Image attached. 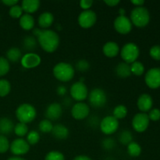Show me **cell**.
<instances>
[{"label": "cell", "mask_w": 160, "mask_h": 160, "mask_svg": "<svg viewBox=\"0 0 160 160\" xmlns=\"http://www.w3.org/2000/svg\"><path fill=\"white\" fill-rule=\"evenodd\" d=\"M67 89L64 85H59V87L57 88V89H56V92H57L58 95H60V96L65 95L66 94H67Z\"/></svg>", "instance_id": "obj_44"}, {"label": "cell", "mask_w": 160, "mask_h": 160, "mask_svg": "<svg viewBox=\"0 0 160 160\" xmlns=\"http://www.w3.org/2000/svg\"><path fill=\"white\" fill-rule=\"evenodd\" d=\"M119 142L123 145L128 146L131 142H133L132 133L128 130H123L119 134Z\"/></svg>", "instance_id": "obj_27"}, {"label": "cell", "mask_w": 160, "mask_h": 160, "mask_svg": "<svg viewBox=\"0 0 160 160\" xmlns=\"http://www.w3.org/2000/svg\"><path fill=\"white\" fill-rule=\"evenodd\" d=\"M92 5H93L92 0H81L80 2V6L84 10H88L92 7Z\"/></svg>", "instance_id": "obj_43"}, {"label": "cell", "mask_w": 160, "mask_h": 160, "mask_svg": "<svg viewBox=\"0 0 160 160\" xmlns=\"http://www.w3.org/2000/svg\"><path fill=\"white\" fill-rule=\"evenodd\" d=\"M88 102L91 106L96 109L104 107L107 102V96L104 90L96 88L88 94Z\"/></svg>", "instance_id": "obj_6"}, {"label": "cell", "mask_w": 160, "mask_h": 160, "mask_svg": "<svg viewBox=\"0 0 160 160\" xmlns=\"http://www.w3.org/2000/svg\"><path fill=\"white\" fill-rule=\"evenodd\" d=\"M42 62V59L38 54L34 52H28L22 56L20 62L23 68L33 69L38 67Z\"/></svg>", "instance_id": "obj_15"}, {"label": "cell", "mask_w": 160, "mask_h": 160, "mask_svg": "<svg viewBox=\"0 0 160 160\" xmlns=\"http://www.w3.org/2000/svg\"><path fill=\"white\" fill-rule=\"evenodd\" d=\"M7 160H26V159H23V158L19 157V156H14V157L9 158V159H8Z\"/></svg>", "instance_id": "obj_50"}, {"label": "cell", "mask_w": 160, "mask_h": 160, "mask_svg": "<svg viewBox=\"0 0 160 160\" xmlns=\"http://www.w3.org/2000/svg\"><path fill=\"white\" fill-rule=\"evenodd\" d=\"M148 118L152 121H158L160 120V110L158 109H154L151 110L148 113Z\"/></svg>", "instance_id": "obj_42"}, {"label": "cell", "mask_w": 160, "mask_h": 160, "mask_svg": "<svg viewBox=\"0 0 160 160\" xmlns=\"http://www.w3.org/2000/svg\"><path fill=\"white\" fill-rule=\"evenodd\" d=\"M45 160H65V157L60 152L51 151L47 153Z\"/></svg>", "instance_id": "obj_37"}, {"label": "cell", "mask_w": 160, "mask_h": 160, "mask_svg": "<svg viewBox=\"0 0 160 160\" xmlns=\"http://www.w3.org/2000/svg\"><path fill=\"white\" fill-rule=\"evenodd\" d=\"M53 126L54 125L52 124V121L47 120V119H45V120H41L38 124V128L41 132L44 133V134H48V133L52 132Z\"/></svg>", "instance_id": "obj_31"}, {"label": "cell", "mask_w": 160, "mask_h": 160, "mask_svg": "<svg viewBox=\"0 0 160 160\" xmlns=\"http://www.w3.org/2000/svg\"><path fill=\"white\" fill-rule=\"evenodd\" d=\"M104 2L106 3L107 6H111V7H113V6H116L117 5H118L119 3L120 2L119 0H108V1H104Z\"/></svg>", "instance_id": "obj_46"}, {"label": "cell", "mask_w": 160, "mask_h": 160, "mask_svg": "<svg viewBox=\"0 0 160 160\" xmlns=\"http://www.w3.org/2000/svg\"><path fill=\"white\" fill-rule=\"evenodd\" d=\"M130 20L132 24L137 28H144L149 23V12L143 6H138L134 8L131 11Z\"/></svg>", "instance_id": "obj_4"}, {"label": "cell", "mask_w": 160, "mask_h": 160, "mask_svg": "<svg viewBox=\"0 0 160 160\" xmlns=\"http://www.w3.org/2000/svg\"><path fill=\"white\" fill-rule=\"evenodd\" d=\"M14 133L18 137H24L25 135L28 134V133L29 132V130H28V127L26 123H20L19 122L18 123L14 126V129H13Z\"/></svg>", "instance_id": "obj_30"}, {"label": "cell", "mask_w": 160, "mask_h": 160, "mask_svg": "<svg viewBox=\"0 0 160 160\" xmlns=\"http://www.w3.org/2000/svg\"><path fill=\"white\" fill-rule=\"evenodd\" d=\"M150 56L156 60H160V45H154L150 48Z\"/></svg>", "instance_id": "obj_41"}, {"label": "cell", "mask_w": 160, "mask_h": 160, "mask_svg": "<svg viewBox=\"0 0 160 160\" xmlns=\"http://www.w3.org/2000/svg\"><path fill=\"white\" fill-rule=\"evenodd\" d=\"M131 2L134 4V6H136V7H138V6H143L145 1H143V0H132V1H131Z\"/></svg>", "instance_id": "obj_47"}, {"label": "cell", "mask_w": 160, "mask_h": 160, "mask_svg": "<svg viewBox=\"0 0 160 160\" xmlns=\"http://www.w3.org/2000/svg\"><path fill=\"white\" fill-rule=\"evenodd\" d=\"M116 74L121 78H129L132 73L131 71V66L130 64L127 63V62H121L116 67L115 69Z\"/></svg>", "instance_id": "obj_24"}, {"label": "cell", "mask_w": 160, "mask_h": 160, "mask_svg": "<svg viewBox=\"0 0 160 160\" xmlns=\"http://www.w3.org/2000/svg\"><path fill=\"white\" fill-rule=\"evenodd\" d=\"M145 81L147 86L152 89H156L160 87V68H152L146 73Z\"/></svg>", "instance_id": "obj_14"}, {"label": "cell", "mask_w": 160, "mask_h": 160, "mask_svg": "<svg viewBox=\"0 0 160 160\" xmlns=\"http://www.w3.org/2000/svg\"><path fill=\"white\" fill-rule=\"evenodd\" d=\"M120 47L115 42H108L103 45V54L108 58H114L120 53Z\"/></svg>", "instance_id": "obj_18"}, {"label": "cell", "mask_w": 160, "mask_h": 160, "mask_svg": "<svg viewBox=\"0 0 160 160\" xmlns=\"http://www.w3.org/2000/svg\"><path fill=\"white\" fill-rule=\"evenodd\" d=\"M119 125V120L113 116H106L100 121L99 128L103 134L106 135H111L117 132Z\"/></svg>", "instance_id": "obj_8"}, {"label": "cell", "mask_w": 160, "mask_h": 160, "mask_svg": "<svg viewBox=\"0 0 160 160\" xmlns=\"http://www.w3.org/2000/svg\"><path fill=\"white\" fill-rule=\"evenodd\" d=\"M10 65L6 58L0 57V77L6 75L9 71Z\"/></svg>", "instance_id": "obj_36"}, {"label": "cell", "mask_w": 160, "mask_h": 160, "mask_svg": "<svg viewBox=\"0 0 160 160\" xmlns=\"http://www.w3.org/2000/svg\"><path fill=\"white\" fill-rule=\"evenodd\" d=\"M115 145L116 142L114 141V139L111 138H105L102 142V146L106 150H112L115 147Z\"/></svg>", "instance_id": "obj_40"}, {"label": "cell", "mask_w": 160, "mask_h": 160, "mask_svg": "<svg viewBox=\"0 0 160 160\" xmlns=\"http://www.w3.org/2000/svg\"><path fill=\"white\" fill-rule=\"evenodd\" d=\"M149 118L145 112H139L134 115L132 120V127L135 131L142 133L146 131L149 125Z\"/></svg>", "instance_id": "obj_11"}, {"label": "cell", "mask_w": 160, "mask_h": 160, "mask_svg": "<svg viewBox=\"0 0 160 160\" xmlns=\"http://www.w3.org/2000/svg\"><path fill=\"white\" fill-rule=\"evenodd\" d=\"M78 24L84 29H88L95 25L97 21V15L93 10H84L78 16Z\"/></svg>", "instance_id": "obj_9"}, {"label": "cell", "mask_w": 160, "mask_h": 160, "mask_svg": "<svg viewBox=\"0 0 160 160\" xmlns=\"http://www.w3.org/2000/svg\"><path fill=\"white\" fill-rule=\"evenodd\" d=\"M127 115H128V109L124 105H118L114 108L112 116L118 120L124 119Z\"/></svg>", "instance_id": "obj_29"}, {"label": "cell", "mask_w": 160, "mask_h": 160, "mask_svg": "<svg viewBox=\"0 0 160 160\" xmlns=\"http://www.w3.org/2000/svg\"><path fill=\"white\" fill-rule=\"evenodd\" d=\"M90 113V107L88 104L83 102H77L71 108V115L77 120H83L87 118Z\"/></svg>", "instance_id": "obj_12"}, {"label": "cell", "mask_w": 160, "mask_h": 160, "mask_svg": "<svg viewBox=\"0 0 160 160\" xmlns=\"http://www.w3.org/2000/svg\"><path fill=\"white\" fill-rule=\"evenodd\" d=\"M113 26L117 33L120 34H128L132 30L133 24L128 17L119 16L114 20Z\"/></svg>", "instance_id": "obj_10"}, {"label": "cell", "mask_w": 160, "mask_h": 160, "mask_svg": "<svg viewBox=\"0 0 160 160\" xmlns=\"http://www.w3.org/2000/svg\"><path fill=\"white\" fill-rule=\"evenodd\" d=\"M14 123L12 120L7 117L0 119V135L6 136L11 134L13 131Z\"/></svg>", "instance_id": "obj_22"}, {"label": "cell", "mask_w": 160, "mask_h": 160, "mask_svg": "<svg viewBox=\"0 0 160 160\" xmlns=\"http://www.w3.org/2000/svg\"><path fill=\"white\" fill-rule=\"evenodd\" d=\"M27 142L29 144L30 146L31 145H34L38 144L40 141V134L38 131L32 130V131H29L27 134Z\"/></svg>", "instance_id": "obj_33"}, {"label": "cell", "mask_w": 160, "mask_h": 160, "mask_svg": "<svg viewBox=\"0 0 160 160\" xmlns=\"http://www.w3.org/2000/svg\"><path fill=\"white\" fill-rule=\"evenodd\" d=\"M128 153L131 157H138L142 153V148L140 145L135 142H132L128 145Z\"/></svg>", "instance_id": "obj_28"}, {"label": "cell", "mask_w": 160, "mask_h": 160, "mask_svg": "<svg viewBox=\"0 0 160 160\" xmlns=\"http://www.w3.org/2000/svg\"><path fill=\"white\" fill-rule=\"evenodd\" d=\"M20 26L22 29L25 31H30L34 28V24H35V20L31 14L24 13L22 15V17L20 18Z\"/></svg>", "instance_id": "obj_23"}, {"label": "cell", "mask_w": 160, "mask_h": 160, "mask_svg": "<svg viewBox=\"0 0 160 160\" xmlns=\"http://www.w3.org/2000/svg\"><path fill=\"white\" fill-rule=\"evenodd\" d=\"M10 143L6 136L0 135V153H5L9 149Z\"/></svg>", "instance_id": "obj_38"}, {"label": "cell", "mask_w": 160, "mask_h": 160, "mask_svg": "<svg viewBox=\"0 0 160 160\" xmlns=\"http://www.w3.org/2000/svg\"><path fill=\"white\" fill-rule=\"evenodd\" d=\"M33 34L37 38L38 43L46 52H54L59 47L60 38L59 34L52 30L34 28Z\"/></svg>", "instance_id": "obj_1"}, {"label": "cell", "mask_w": 160, "mask_h": 160, "mask_svg": "<svg viewBox=\"0 0 160 160\" xmlns=\"http://www.w3.org/2000/svg\"><path fill=\"white\" fill-rule=\"evenodd\" d=\"M62 108L59 103L53 102L47 106L45 112V116L47 120L50 121L57 120L62 116Z\"/></svg>", "instance_id": "obj_16"}, {"label": "cell", "mask_w": 160, "mask_h": 160, "mask_svg": "<svg viewBox=\"0 0 160 160\" xmlns=\"http://www.w3.org/2000/svg\"><path fill=\"white\" fill-rule=\"evenodd\" d=\"M11 91V84L6 79L0 80V97H5L9 94Z\"/></svg>", "instance_id": "obj_34"}, {"label": "cell", "mask_w": 160, "mask_h": 160, "mask_svg": "<svg viewBox=\"0 0 160 160\" xmlns=\"http://www.w3.org/2000/svg\"><path fill=\"white\" fill-rule=\"evenodd\" d=\"M53 75L61 82H68L74 77L75 70L71 64L65 62H58L53 67Z\"/></svg>", "instance_id": "obj_2"}, {"label": "cell", "mask_w": 160, "mask_h": 160, "mask_svg": "<svg viewBox=\"0 0 160 160\" xmlns=\"http://www.w3.org/2000/svg\"><path fill=\"white\" fill-rule=\"evenodd\" d=\"M23 9L21 6L19 5H15V6L10 7L9 11V14L11 17L14 19H20L23 15Z\"/></svg>", "instance_id": "obj_35"}, {"label": "cell", "mask_w": 160, "mask_h": 160, "mask_svg": "<svg viewBox=\"0 0 160 160\" xmlns=\"http://www.w3.org/2000/svg\"><path fill=\"white\" fill-rule=\"evenodd\" d=\"M2 3L6 6L12 7V6L18 4V1L17 0H4V1H2Z\"/></svg>", "instance_id": "obj_45"}, {"label": "cell", "mask_w": 160, "mask_h": 160, "mask_svg": "<svg viewBox=\"0 0 160 160\" xmlns=\"http://www.w3.org/2000/svg\"><path fill=\"white\" fill-rule=\"evenodd\" d=\"M130 66H131V73L136 75V76H142L145 72L144 65L139 61H135Z\"/></svg>", "instance_id": "obj_32"}, {"label": "cell", "mask_w": 160, "mask_h": 160, "mask_svg": "<svg viewBox=\"0 0 160 160\" xmlns=\"http://www.w3.org/2000/svg\"><path fill=\"white\" fill-rule=\"evenodd\" d=\"M70 96L72 99L75 100L78 102H81L84 101L88 96V90L84 82L77 81L73 83L70 89Z\"/></svg>", "instance_id": "obj_7"}, {"label": "cell", "mask_w": 160, "mask_h": 160, "mask_svg": "<svg viewBox=\"0 0 160 160\" xmlns=\"http://www.w3.org/2000/svg\"><path fill=\"white\" fill-rule=\"evenodd\" d=\"M153 105L152 98L148 94H142L138 98L137 106L139 110L142 112H145L149 111L152 109Z\"/></svg>", "instance_id": "obj_17"}, {"label": "cell", "mask_w": 160, "mask_h": 160, "mask_svg": "<svg viewBox=\"0 0 160 160\" xmlns=\"http://www.w3.org/2000/svg\"><path fill=\"white\" fill-rule=\"evenodd\" d=\"M63 103H64V105H65L66 106H67V107H68V106H70V105L72 103V99L70 98H68V97H67V98H64Z\"/></svg>", "instance_id": "obj_49"}, {"label": "cell", "mask_w": 160, "mask_h": 160, "mask_svg": "<svg viewBox=\"0 0 160 160\" xmlns=\"http://www.w3.org/2000/svg\"><path fill=\"white\" fill-rule=\"evenodd\" d=\"M120 56L123 62L128 64H131L137 61L140 54V50L138 46L134 42H128L126 43L120 51Z\"/></svg>", "instance_id": "obj_5"}, {"label": "cell", "mask_w": 160, "mask_h": 160, "mask_svg": "<svg viewBox=\"0 0 160 160\" xmlns=\"http://www.w3.org/2000/svg\"><path fill=\"white\" fill-rule=\"evenodd\" d=\"M38 41L37 38L34 36H26L23 38V42H22V45L23 48H24L25 51H28V52H32L31 51H34L38 45Z\"/></svg>", "instance_id": "obj_25"}, {"label": "cell", "mask_w": 160, "mask_h": 160, "mask_svg": "<svg viewBox=\"0 0 160 160\" xmlns=\"http://www.w3.org/2000/svg\"><path fill=\"white\" fill-rule=\"evenodd\" d=\"M16 117L20 123H29L34 121L37 117V111L34 106L29 103H23L17 107Z\"/></svg>", "instance_id": "obj_3"}, {"label": "cell", "mask_w": 160, "mask_h": 160, "mask_svg": "<svg viewBox=\"0 0 160 160\" xmlns=\"http://www.w3.org/2000/svg\"><path fill=\"white\" fill-rule=\"evenodd\" d=\"M125 9H123V8H121V9H120V10H119V12H120V16H125Z\"/></svg>", "instance_id": "obj_51"}, {"label": "cell", "mask_w": 160, "mask_h": 160, "mask_svg": "<svg viewBox=\"0 0 160 160\" xmlns=\"http://www.w3.org/2000/svg\"><path fill=\"white\" fill-rule=\"evenodd\" d=\"M38 25L42 29H48V28L54 23V16L50 12H44L38 17Z\"/></svg>", "instance_id": "obj_20"}, {"label": "cell", "mask_w": 160, "mask_h": 160, "mask_svg": "<svg viewBox=\"0 0 160 160\" xmlns=\"http://www.w3.org/2000/svg\"><path fill=\"white\" fill-rule=\"evenodd\" d=\"M30 145L23 138H17L10 144L9 149L15 156H23L30 151Z\"/></svg>", "instance_id": "obj_13"}, {"label": "cell", "mask_w": 160, "mask_h": 160, "mask_svg": "<svg viewBox=\"0 0 160 160\" xmlns=\"http://www.w3.org/2000/svg\"><path fill=\"white\" fill-rule=\"evenodd\" d=\"M39 0H23L21 2V8L27 14L34 13L40 7Z\"/></svg>", "instance_id": "obj_21"}, {"label": "cell", "mask_w": 160, "mask_h": 160, "mask_svg": "<svg viewBox=\"0 0 160 160\" xmlns=\"http://www.w3.org/2000/svg\"><path fill=\"white\" fill-rule=\"evenodd\" d=\"M73 160H92L90 157L84 155H80V156H76Z\"/></svg>", "instance_id": "obj_48"}, {"label": "cell", "mask_w": 160, "mask_h": 160, "mask_svg": "<svg viewBox=\"0 0 160 160\" xmlns=\"http://www.w3.org/2000/svg\"><path fill=\"white\" fill-rule=\"evenodd\" d=\"M51 133L53 137H55V138L58 140H65L68 138L69 134H70L68 128L65 125L61 124V123L54 125Z\"/></svg>", "instance_id": "obj_19"}, {"label": "cell", "mask_w": 160, "mask_h": 160, "mask_svg": "<svg viewBox=\"0 0 160 160\" xmlns=\"http://www.w3.org/2000/svg\"><path fill=\"white\" fill-rule=\"evenodd\" d=\"M90 68V64L85 59H81L78 60L76 63V69L78 71L86 72Z\"/></svg>", "instance_id": "obj_39"}, {"label": "cell", "mask_w": 160, "mask_h": 160, "mask_svg": "<svg viewBox=\"0 0 160 160\" xmlns=\"http://www.w3.org/2000/svg\"><path fill=\"white\" fill-rule=\"evenodd\" d=\"M22 58V52L20 48L17 47H12L10 48L6 52V59L9 62H17Z\"/></svg>", "instance_id": "obj_26"}]
</instances>
